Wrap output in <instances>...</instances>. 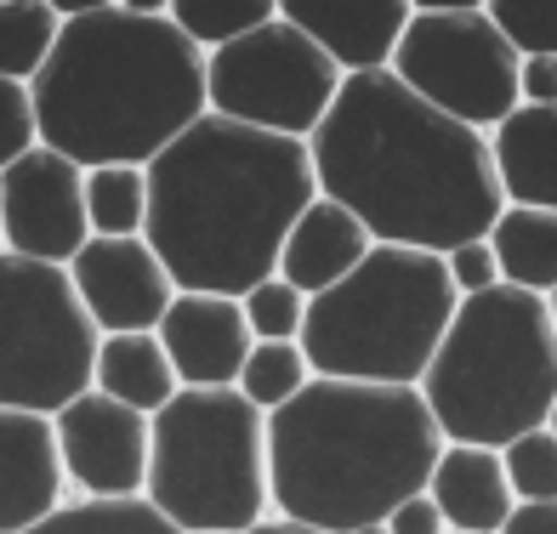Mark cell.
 <instances>
[{
    "mask_svg": "<svg viewBox=\"0 0 557 534\" xmlns=\"http://www.w3.org/2000/svg\"><path fill=\"white\" fill-rule=\"evenodd\" d=\"M444 432L421 387L313 375L268 415V500L273 518L352 534L387 523L398 500L426 489Z\"/></svg>",
    "mask_w": 557,
    "mask_h": 534,
    "instance_id": "obj_4",
    "label": "cell"
},
{
    "mask_svg": "<svg viewBox=\"0 0 557 534\" xmlns=\"http://www.w3.org/2000/svg\"><path fill=\"white\" fill-rule=\"evenodd\" d=\"M352 534H387V523H364V529H352Z\"/></svg>",
    "mask_w": 557,
    "mask_h": 534,
    "instance_id": "obj_36",
    "label": "cell"
},
{
    "mask_svg": "<svg viewBox=\"0 0 557 534\" xmlns=\"http://www.w3.org/2000/svg\"><path fill=\"white\" fill-rule=\"evenodd\" d=\"M444 268H449V285H455V296H484V290H495L500 285V262H495V250H490V239H467V245H455L449 257H444Z\"/></svg>",
    "mask_w": 557,
    "mask_h": 534,
    "instance_id": "obj_31",
    "label": "cell"
},
{
    "mask_svg": "<svg viewBox=\"0 0 557 534\" xmlns=\"http://www.w3.org/2000/svg\"><path fill=\"white\" fill-rule=\"evenodd\" d=\"M278 17L296 23L342 74H382L410 29L416 7L404 0H308V7H278Z\"/></svg>",
    "mask_w": 557,
    "mask_h": 534,
    "instance_id": "obj_16",
    "label": "cell"
},
{
    "mask_svg": "<svg viewBox=\"0 0 557 534\" xmlns=\"http://www.w3.org/2000/svg\"><path fill=\"white\" fill-rule=\"evenodd\" d=\"M199 534H227V529H199Z\"/></svg>",
    "mask_w": 557,
    "mask_h": 534,
    "instance_id": "obj_39",
    "label": "cell"
},
{
    "mask_svg": "<svg viewBox=\"0 0 557 534\" xmlns=\"http://www.w3.org/2000/svg\"><path fill=\"white\" fill-rule=\"evenodd\" d=\"M518 109H557V58H518Z\"/></svg>",
    "mask_w": 557,
    "mask_h": 534,
    "instance_id": "obj_32",
    "label": "cell"
},
{
    "mask_svg": "<svg viewBox=\"0 0 557 534\" xmlns=\"http://www.w3.org/2000/svg\"><path fill=\"white\" fill-rule=\"evenodd\" d=\"M245 308V324L257 341H301V324H308V296H301L296 285H285V278H262V285H250L239 296Z\"/></svg>",
    "mask_w": 557,
    "mask_h": 534,
    "instance_id": "obj_27",
    "label": "cell"
},
{
    "mask_svg": "<svg viewBox=\"0 0 557 534\" xmlns=\"http://www.w3.org/2000/svg\"><path fill=\"white\" fill-rule=\"evenodd\" d=\"M500 534H557V500H518Z\"/></svg>",
    "mask_w": 557,
    "mask_h": 534,
    "instance_id": "obj_34",
    "label": "cell"
},
{
    "mask_svg": "<svg viewBox=\"0 0 557 534\" xmlns=\"http://www.w3.org/2000/svg\"><path fill=\"white\" fill-rule=\"evenodd\" d=\"M143 500L183 534H245L273 518L268 500V415L239 387H183L154 415Z\"/></svg>",
    "mask_w": 557,
    "mask_h": 534,
    "instance_id": "obj_7",
    "label": "cell"
},
{
    "mask_svg": "<svg viewBox=\"0 0 557 534\" xmlns=\"http://www.w3.org/2000/svg\"><path fill=\"white\" fill-rule=\"evenodd\" d=\"M245 534H324L313 523H290V518H262L257 529H245Z\"/></svg>",
    "mask_w": 557,
    "mask_h": 534,
    "instance_id": "obj_35",
    "label": "cell"
},
{
    "mask_svg": "<svg viewBox=\"0 0 557 534\" xmlns=\"http://www.w3.org/2000/svg\"><path fill=\"white\" fill-rule=\"evenodd\" d=\"M165 12L206 58L278 17V7H268V0H165Z\"/></svg>",
    "mask_w": 557,
    "mask_h": 534,
    "instance_id": "obj_24",
    "label": "cell"
},
{
    "mask_svg": "<svg viewBox=\"0 0 557 534\" xmlns=\"http://www.w3.org/2000/svg\"><path fill=\"white\" fill-rule=\"evenodd\" d=\"M393 74L472 132H495L518 109V52L490 23V7H416Z\"/></svg>",
    "mask_w": 557,
    "mask_h": 534,
    "instance_id": "obj_10",
    "label": "cell"
},
{
    "mask_svg": "<svg viewBox=\"0 0 557 534\" xmlns=\"http://www.w3.org/2000/svg\"><path fill=\"white\" fill-rule=\"evenodd\" d=\"M63 35V7L52 0H0V80L35 86Z\"/></svg>",
    "mask_w": 557,
    "mask_h": 534,
    "instance_id": "obj_22",
    "label": "cell"
},
{
    "mask_svg": "<svg viewBox=\"0 0 557 534\" xmlns=\"http://www.w3.org/2000/svg\"><path fill=\"white\" fill-rule=\"evenodd\" d=\"M370 227L342 211L336 199H313L308 211L296 216V227L285 234V250H278V278L285 285H296L301 296H324L331 285H342V278L359 268L370 257Z\"/></svg>",
    "mask_w": 557,
    "mask_h": 534,
    "instance_id": "obj_17",
    "label": "cell"
},
{
    "mask_svg": "<svg viewBox=\"0 0 557 534\" xmlns=\"http://www.w3.org/2000/svg\"><path fill=\"white\" fill-rule=\"evenodd\" d=\"M342 80L347 74L285 17L262 23L245 40L206 58L211 114L234 125H257V132H273V137H296V142H308L324 125V114L342 97Z\"/></svg>",
    "mask_w": 557,
    "mask_h": 534,
    "instance_id": "obj_9",
    "label": "cell"
},
{
    "mask_svg": "<svg viewBox=\"0 0 557 534\" xmlns=\"http://www.w3.org/2000/svg\"><path fill=\"white\" fill-rule=\"evenodd\" d=\"M154 336L165 347L176 381L199 387V393L234 387L245 359H250V347H257L239 296H199V290H176V301L165 308Z\"/></svg>",
    "mask_w": 557,
    "mask_h": 534,
    "instance_id": "obj_14",
    "label": "cell"
},
{
    "mask_svg": "<svg viewBox=\"0 0 557 534\" xmlns=\"http://www.w3.org/2000/svg\"><path fill=\"white\" fill-rule=\"evenodd\" d=\"M490 23L518 58H557V0H495Z\"/></svg>",
    "mask_w": 557,
    "mask_h": 534,
    "instance_id": "obj_29",
    "label": "cell"
},
{
    "mask_svg": "<svg viewBox=\"0 0 557 534\" xmlns=\"http://www.w3.org/2000/svg\"><path fill=\"white\" fill-rule=\"evenodd\" d=\"M69 285L91 313L97 336H137L160 330L165 308L176 301V285L148 239H91L69 262Z\"/></svg>",
    "mask_w": 557,
    "mask_h": 534,
    "instance_id": "obj_13",
    "label": "cell"
},
{
    "mask_svg": "<svg viewBox=\"0 0 557 534\" xmlns=\"http://www.w3.org/2000/svg\"><path fill=\"white\" fill-rule=\"evenodd\" d=\"M546 432H552V438H557V403H552V415H546Z\"/></svg>",
    "mask_w": 557,
    "mask_h": 534,
    "instance_id": "obj_37",
    "label": "cell"
},
{
    "mask_svg": "<svg viewBox=\"0 0 557 534\" xmlns=\"http://www.w3.org/2000/svg\"><path fill=\"white\" fill-rule=\"evenodd\" d=\"M308 154L319 199L352 211L375 245L449 257L467 239H490L506 211L490 132L421 103L393 69L347 74Z\"/></svg>",
    "mask_w": 557,
    "mask_h": 534,
    "instance_id": "obj_1",
    "label": "cell"
},
{
    "mask_svg": "<svg viewBox=\"0 0 557 534\" xmlns=\"http://www.w3.org/2000/svg\"><path fill=\"white\" fill-rule=\"evenodd\" d=\"M506 206L557 211V109H512L490 132Z\"/></svg>",
    "mask_w": 557,
    "mask_h": 534,
    "instance_id": "obj_19",
    "label": "cell"
},
{
    "mask_svg": "<svg viewBox=\"0 0 557 534\" xmlns=\"http://www.w3.org/2000/svg\"><path fill=\"white\" fill-rule=\"evenodd\" d=\"M308 381H313V364H308V352H301V341H257L234 387L257 403L262 415H273V410H285Z\"/></svg>",
    "mask_w": 557,
    "mask_h": 534,
    "instance_id": "obj_26",
    "label": "cell"
},
{
    "mask_svg": "<svg viewBox=\"0 0 557 534\" xmlns=\"http://www.w3.org/2000/svg\"><path fill=\"white\" fill-rule=\"evenodd\" d=\"M421 398L444 444L506 449L546 426L557 403V330L546 296L512 285L467 296L421 375Z\"/></svg>",
    "mask_w": 557,
    "mask_h": 534,
    "instance_id": "obj_5",
    "label": "cell"
},
{
    "mask_svg": "<svg viewBox=\"0 0 557 534\" xmlns=\"http://www.w3.org/2000/svg\"><path fill=\"white\" fill-rule=\"evenodd\" d=\"M23 534H183L176 523H165L143 495L137 500H63L52 518H40Z\"/></svg>",
    "mask_w": 557,
    "mask_h": 534,
    "instance_id": "obj_25",
    "label": "cell"
},
{
    "mask_svg": "<svg viewBox=\"0 0 557 534\" xmlns=\"http://www.w3.org/2000/svg\"><path fill=\"white\" fill-rule=\"evenodd\" d=\"M500 467H506V483H512L518 500H557V438L546 426L506 444Z\"/></svg>",
    "mask_w": 557,
    "mask_h": 534,
    "instance_id": "obj_28",
    "label": "cell"
},
{
    "mask_svg": "<svg viewBox=\"0 0 557 534\" xmlns=\"http://www.w3.org/2000/svg\"><path fill=\"white\" fill-rule=\"evenodd\" d=\"M0 250H7V234H0Z\"/></svg>",
    "mask_w": 557,
    "mask_h": 534,
    "instance_id": "obj_40",
    "label": "cell"
},
{
    "mask_svg": "<svg viewBox=\"0 0 557 534\" xmlns=\"http://www.w3.org/2000/svg\"><path fill=\"white\" fill-rule=\"evenodd\" d=\"M29 148H40V125H35V97L29 86L0 80V171L17 165Z\"/></svg>",
    "mask_w": 557,
    "mask_h": 534,
    "instance_id": "obj_30",
    "label": "cell"
},
{
    "mask_svg": "<svg viewBox=\"0 0 557 534\" xmlns=\"http://www.w3.org/2000/svg\"><path fill=\"white\" fill-rule=\"evenodd\" d=\"M461 308L449 268L433 250L370 245V257L342 285L308 301L301 352L313 375L375 381V387H421L444 330Z\"/></svg>",
    "mask_w": 557,
    "mask_h": 534,
    "instance_id": "obj_6",
    "label": "cell"
},
{
    "mask_svg": "<svg viewBox=\"0 0 557 534\" xmlns=\"http://www.w3.org/2000/svg\"><path fill=\"white\" fill-rule=\"evenodd\" d=\"M86 222H91V239H143L148 171L143 165H97V171H86Z\"/></svg>",
    "mask_w": 557,
    "mask_h": 534,
    "instance_id": "obj_23",
    "label": "cell"
},
{
    "mask_svg": "<svg viewBox=\"0 0 557 534\" xmlns=\"http://www.w3.org/2000/svg\"><path fill=\"white\" fill-rule=\"evenodd\" d=\"M546 308H552V330H557V290L546 296Z\"/></svg>",
    "mask_w": 557,
    "mask_h": 534,
    "instance_id": "obj_38",
    "label": "cell"
},
{
    "mask_svg": "<svg viewBox=\"0 0 557 534\" xmlns=\"http://www.w3.org/2000/svg\"><path fill=\"white\" fill-rule=\"evenodd\" d=\"M490 250L500 262V285L512 290H557V211H523L506 206L490 227Z\"/></svg>",
    "mask_w": 557,
    "mask_h": 534,
    "instance_id": "obj_21",
    "label": "cell"
},
{
    "mask_svg": "<svg viewBox=\"0 0 557 534\" xmlns=\"http://www.w3.org/2000/svg\"><path fill=\"white\" fill-rule=\"evenodd\" d=\"M63 449L52 415L0 410V534H23L63 506Z\"/></svg>",
    "mask_w": 557,
    "mask_h": 534,
    "instance_id": "obj_15",
    "label": "cell"
},
{
    "mask_svg": "<svg viewBox=\"0 0 557 534\" xmlns=\"http://www.w3.org/2000/svg\"><path fill=\"white\" fill-rule=\"evenodd\" d=\"M63 477L86 500H137L148 489V449H154V415L132 410L120 398L81 393L52 415Z\"/></svg>",
    "mask_w": 557,
    "mask_h": 534,
    "instance_id": "obj_12",
    "label": "cell"
},
{
    "mask_svg": "<svg viewBox=\"0 0 557 534\" xmlns=\"http://www.w3.org/2000/svg\"><path fill=\"white\" fill-rule=\"evenodd\" d=\"M387 534H449L444 512H438V500L433 495H410V500H398L393 512H387Z\"/></svg>",
    "mask_w": 557,
    "mask_h": 534,
    "instance_id": "obj_33",
    "label": "cell"
},
{
    "mask_svg": "<svg viewBox=\"0 0 557 534\" xmlns=\"http://www.w3.org/2000/svg\"><path fill=\"white\" fill-rule=\"evenodd\" d=\"M35 125L52 154L81 171L154 165L211 114L206 52L165 7H74L35 74Z\"/></svg>",
    "mask_w": 557,
    "mask_h": 534,
    "instance_id": "obj_3",
    "label": "cell"
},
{
    "mask_svg": "<svg viewBox=\"0 0 557 534\" xmlns=\"http://www.w3.org/2000/svg\"><path fill=\"white\" fill-rule=\"evenodd\" d=\"M97 341L69 268L0 250V410L58 415L91 393Z\"/></svg>",
    "mask_w": 557,
    "mask_h": 534,
    "instance_id": "obj_8",
    "label": "cell"
},
{
    "mask_svg": "<svg viewBox=\"0 0 557 534\" xmlns=\"http://www.w3.org/2000/svg\"><path fill=\"white\" fill-rule=\"evenodd\" d=\"M426 495L438 500L449 534H500V523L518 506L500 467V449H484V444H444L433 477H426Z\"/></svg>",
    "mask_w": 557,
    "mask_h": 534,
    "instance_id": "obj_18",
    "label": "cell"
},
{
    "mask_svg": "<svg viewBox=\"0 0 557 534\" xmlns=\"http://www.w3.org/2000/svg\"><path fill=\"white\" fill-rule=\"evenodd\" d=\"M0 234H7L12 257L69 268L91 245L86 171L52 154L46 142L29 148L17 165L0 171Z\"/></svg>",
    "mask_w": 557,
    "mask_h": 534,
    "instance_id": "obj_11",
    "label": "cell"
},
{
    "mask_svg": "<svg viewBox=\"0 0 557 534\" xmlns=\"http://www.w3.org/2000/svg\"><path fill=\"white\" fill-rule=\"evenodd\" d=\"M91 387L103 398L132 403V410H143V415H160L165 403L183 393V381H176L154 330H137V336H103L97 341Z\"/></svg>",
    "mask_w": 557,
    "mask_h": 534,
    "instance_id": "obj_20",
    "label": "cell"
},
{
    "mask_svg": "<svg viewBox=\"0 0 557 534\" xmlns=\"http://www.w3.org/2000/svg\"><path fill=\"white\" fill-rule=\"evenodd\" d=\"M313 199L308 142L206 114L148 165L143 239L176 290L245 296L278 273L285 234Z\"/></svg>",
    "mask_w": 557,
    "mask_h": 534,
    "instance_id": "obj_2",
    "label": "cell"
}]
</instances>
